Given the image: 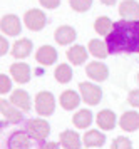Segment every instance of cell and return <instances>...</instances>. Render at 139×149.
I'll use <instances>...</instances> for the list:
<instances>
[{"instance_id":"obj_31","label":"cell","mask_w":139,"mask_h":149,"mask_svg":"<svg viewBox=\"0 0 139 149\" xmlns=\"http://www.w3.org/2000/svg\"><path fill=\"white\" fill-rule=\"evenodd\" d=\"M7 50H8V42H7L5 37H0V54L5 55Z\"/></svg>"},{"instance_id":"obj_14","label":"cell","mask_w":139,"mask_h":149,"mask_svg":"<svg viewBox=\"0 0 139 149\" xmlns=\"http://www.w3.org/2000/svg\"><path fill=\"white\" fill-rule=\"evenodd\" d=\"M54 37H55V42H57V44L67 45V44H71V42L75 40L77 34H75V30H74L71 25H60V27L55 30Z\"/></svg>"},{"instance_id":"obj_21","label":"cell","mask_w":139,"mask_h":149,"mask_svg":"<svg viewBox=\"0 0 139 149\" xmlns=\"http://www.w3.org/2000/svg\"><path fill=\"white\" fill-rule=\"evenodd\" d=\"M82 141L86 144V148H99V146H102L106 142V136L101 131H97V129H91V131H87L84 134Z\"/></svg>"},{"instance_id":"obj_9","label":"cell","mask_w":139,"mask_h":149,"mask_svg":"<svg viewBox=\"0 0 139 149\" xmlns=\"http://www.w3.org/2000/svg\"><path fill=\"white\" fill-rule=\"evenodd\" d=\"M0 112H2V116L7 119V122H10V124H19V122L24 119L22 111L17 109L13 104H7L3 99L0 101Z\"/></svg>"},{"instance_id":"obj_12","label":"cell","mask_w":139,"mask_h":149,"mask_svg":"<svg viewBox=\"0 0 139 149\" xmlns=\"http://www.w3.org/2000/svg\"><path fill=\"white\" fill-rule=\"evenodd\" d=\"M119 126H121V129H124L127 132L138 131L139 129V114L136 111H127V112H124L119 119Z\"/></svg>"},{"instance_id":"obj_20","label":"cell","mask_w":139,"mask_h":149,"mask_svg":"<svg viewBox=\"0 0 139 149\" xmlns=\"http://www.w3.org/2000/svg\"><path fill=\"white\" fill-rule=\"evenodd\" d=\"M67 59L71 64L74 65H80V64H84L87 61V50L86 47H82V45H72V47L67 50Z\"/></svg>"},{"instance_id":"obj_7","label":"cell","mask_w":139,"mask_h":149,"mask_svg":"<svg viewBox=\"0 0 139 149\" xmlns=\"http://www.w3.org/2000/svg\"><path fill=\"white\" fill-rule=\"evenodd\" d=\"M0 29H2V32L7 34V35H19L20 30H22L20 19L17 15H12V14L3 15L2 20H0Z\"/></svg>"},{"instance_id":"obj_5","label":"cell","mask_w":139,"mask_h":149,"mask_svg":"<svg viewBox=\"0 0 139 149\" xmlns=\"http://www.w3.org/2000/svg\"><path fill=\"white\" fill-rule=\"evenodd\" d=\"M24 24H25V27L30 29L32 32H39V30H42V29L45 27L47 17L42 10L32 8V10H29V12L24 15Z\"/></svg>"},{"instance_id":"obj_6","label":"cell","mask_w":139,"mask_h":149,"mask_svg":"<svg viewBox=\"0 0 139 149\" xmlns=\"http://www.w3.org/2000/svg\"><path fill=\"white\" fill-rule=\"evenodd\" d=\"M30 139L25 131H15L7 139V149H30Z\"/></svg>"},{"instance_id":"obj_23","label":"cell","mask_w":139,"mask_h":149,"mask_svg":"<svg viewBox=\"0 0 139 149\" xmlns=\"http://www.w3.org/2000/svg\"><path fill=\"white\" fill-rule=\"evenodd\" d=\"M72 122L75 127L79 129H87L91 124H92V112L89 109H80L77 111L72 117Z\"/></svg>"},{"instance_id":"obj_24","label":"cell","mask_w":139,"mask_h":149,"mask_svg":"<svg viewBox=\"0 0 139 149\" xmlns=\"http://www.w3.org/2000/svg\"><path fill=\"white\" fill-rule=\"evenodd\" d=\"M112 27H114V24L109 17H99L96 20V24H94V30L99 35H104V37H107L112 32Z\"/></svg>"},{"instance_id":"obj_26","label":"cell","mask_w":139,"mask_h":149,"mask_svg":"<svg viewBox=\"0 0 139 149\" xmlns=\"http://www.w3.org/2000/svg\"><path fill=\"white\" fill-rule=\"evenodd\" d=\"M69 3L75 12H87L92 5V0H69Z\"/></svg>"},{"instance_id":"obj_16","label":"cell","mask_w":139,"mask_h":149,"mask_svg":"<svg viewBox=\"0 0 139 149\" xmlns=\"http://www.w3.org/2000/svg\"><path fill=\"white\" fill-rule=\"evenodd\" d=\"M119 15L122 19H139V3L136 0H124L119 5Z\"/></svg>"},{"instance_id":"obj_13","label":"cell","mask_w":139,"mask_h":149,"mask_svg":"<svg viewBox=\"0 0 139 149\" xmlns=\"http://www.w3.org/2000/svg\"><path fill=\"white\" fill-rule=\"evenodd\" d=\"M10 104H13L17 109L20 111H29L30 109V95L27 91H22V89H17L13 91L12 95H10Z\"/></svg>"},{"instance_id":"obj_30","label":"cell","mask_w":139,"mask_h":149,"mask_svg":"<svg viewBox=\"0 0 139 149\" xmlns=\"http://www.w3.org/2000/svg\"><path fill=\"white\" fill-rule=\"evenodd\" d=\"M40 5L45 8H57L60 3V0H39Z\"/></svg>"},{"instance_id":"obj_34","label":"cell","mask_w":139,"mask_h":149,"mask_svg":"<svg viewBox=\"0 0 139 149\" xmlns=\"http://www.w3.org/2000/svg\"><path fill=\"white\" fill-rule=\"evenodd\" d=\"M138 81H139V74H138Z\"/></svg>"},{"instance_id":"obj_28","label":"cell","mask_w":139,"mask_h":149,"mask_svg":"<svg viewBox=\"0 0 139 149\" xmlns=\"http://www.w3.org/2000/svg\"><path fill=\"white\" fill-rule=\"evenodd\" d=\"M10 89H12V81L5 74H2L0 75V94H7Z\"/></svg>"},{"instance_id":"obj_19","label":"cell","mask_w":139,"mask_h":149,"mask_svg":"<svg viewBox=\"0 0 139 149\" xmlns=\"http://www.w3.org/2000/svg\"><path fill=\"white\" fill-rule=\"evenodd\" d=\"M30 52H32V42L29 39H20L12 47V55L15 59H25L30 55Z\"/></svg>"},{"instance_id":"obj_15","label":"cell","mask_w":139,"mask_h":149,"mask_svg":"<svg viewBox=\"0 0 139 149\" xmlns=\"http://www.w3.org/2000/svg\"><path fill=\"white\" fill-rule=\"evenodd\" d=\"M96 122H97V126H99L102 131H111V129L116 127L117 117H116V114H114L112 111L106 109V111H101L99 114H97Z\"/></svg>"},{"instance_id":"obj_32","label":"cell","mask_w":139,"mask_h":149,"mask_svg":"<svg viewBox=\"0 0 139 149\" xmlns=\"http://www.w3.org/2000/svg\"><path fill=\"white\" fill-rule=\"evenodd\" d=\"M39 149H59V144L57 142H44V144H40Z\"/></svg>"},{"instance_id":"obj_10","label":"cell","mask_w":139,"mask_h":149,"mask_svg":"<svg viewBox=\"0 0 139 149\" xmlns=\"http://www.w3.org/2000/svg\"><path fill=\"white\" fill-rule=\"evenodd\" d=\"M10 74H12L13 81L19 84H27L30 81V67L24 64V62H15L10 65Z\"/></svg>"},{"instance_id":"obj_18","label":"cell","mask_w":139,"mask_h":149,"mask_svg":"<svg viewBox=\"0 0 139 149\" xmlns=\"http://www.w3.org/2000/svg\"><path fill=\"white\" fill-rule=\"evenodd\" d=\"M79 102H80V95L75 91H72V89H67V91H64L60 94V106L66 109V111L75 109L79 106Z\"/></svg>"},{"instance_id":"obj_8","label":"cell","mask_w":139,"mask_h":149,"mask_svg":"<svg viewBox=\"0 0 139 149\" xmlns=\"http://www.w3.org/2000/svg\"><path fill=\"white\" fill-rule=\"evenodd\" d=\"M86 74H87V77H91V79L96 81V82H104L107 77H109V69H107L104 64L94 61V62H89V64H87Z\"/></svg>"},{"instance_id":"obj_29","label":"cell","mask_w":139,"mask_h":149,"mask_svg":"<svg viewBox=\"0 0 139 149\" xmlns=\"http://www.w3.org/2000/svg\"><path fill=\"white\" fill-rule=\"evenodd\" d=\"M127 101H129V104H131L133 107H138L139 109V89H134V91L129 92Z\"/></svg>"},{"instance_id":"obj_27","label":"cell","mask_w":139,"mask_h":149,"mask_svg":"<svg viewBox=\"0 0 139 149\" xmlns=\"http://www.w3.org/2000/svg\"><path fill=\"white\" fill-rule=\"evenodd\" d=\"M131 148H133L131 141H129L127 137H124V136L116 137L112 141V144H111V149H131Z\"/></svg>"},{"instance_id":"obj_1","label":"cell","mask_w":139,"mask_h":149,"mask_svg":"<svg viewBox=\"0 0 139 149\" xmlns=\"http://www.w3.org/2000/svg\"><path fill=\"white\" fill-rule=\"evenodd\" d=\"M109 54H139V19L114 22L112 32L106 37Z\"/></svg>"},{"instance_id":"obj_4","label":"cell","mask_w":139,"mask_h":149,"mask_svg":"<svg viewBox=\"0 0 139 149\" xmlns=\"http://www.w3.org/2000/svg\"><path fill=\"white\" fill-rule=\"evenodd\" d=\"M55 109V99L50 92L42 91L35 95V111L39 116H50Z\"/></svg>"},{"instance_id":"obj_17","label":"cell","mask_w":139,"mask_h":149,"mask_svg":"<svg viewBox=\"0 0 139 149\" xmlns=\"http://www.w3.org/2000/svg\"><path fill=\"white\" fill-rule=\"evenodd\" d=\"M60 146L64 149H80V137L77 132L67 129L60 132Z\"/></svg>"},{"instance_id":"obj_3","label":"cell","mask_w":139,"mask_h":149,"mask_svg":"<svg viewBox=\"0 0 139 149\" xmlns=\"http://www.w3.org/2000/svg\"><path fill=\"white\" fill-rule=\"evenodd\" d=\"M79 91L82 95V101L89 104V106H97L102 99V91L99 86H96L92 82H80Z\"/></svg>"},{"instance_id":"obj_11","label":"cell","mask_w":139,"mask_h":149,"mask_svg":"<svg viewBox=\"0 0 139 149\" xmlns=\"http://www.w3.org/2000/svg\"><path fill=\"white\" fill-rule=\"evenodd\" d=\"M35 61L42 65H52L57 61V50L52 45H42L35 54Z\"/></svg>"},{"instance_id":"obj_25","label":"cell","mask_w":139,"mask_h":149,"mask_svg":"<svg viewBox=\"0 0 139 149\" xmlns=\"http://www.w3.org/2000/svg\"><path fill=\"white\" fill-rule=\"evenodd\" d=\"M54 75H55L57 82H60V84H67V82H71V79H72V69H71L69 64H60V65H57Z\"/></svg>"},{"instance_id":"obj_22","label":"cell","mask_w":139,"mask_h":149,"mask_svg":"<svg viewBox=\"0 0 139 149\" xmlns=\"http://www.w3.org/2000/svg\"><path fill=\"white\" fill-rule=\"evenodd\" d=\"M89 52L96 59H106L109 54V47H107L106 40H99V39H92L89 42Z\"/></svg>"},{"instance_id":"obj_33","label":"cell","mask_w":139,"mask_h":149,"mask_svg":"<svg viewBox=\"0 0 139 149\" xmlns=\"http://www.w3.org/2000/svg\"><path fill=\"white\" fill-rule=\"evenodd\" d=\"M99 2H102L104 5H114L116 3V0H99Z\"/></svg>"},{"instance_id":"obj_2","label":"cell","mask_w":139,"mask_h":149,"mask_svg":"<svg viewBox=\"0 0 139 149\" xmlns=\"http://www.w3.org/2000/svg\"><path fill=\"white\" fill-rule=\"evenodd\" d=\"M25 132L35 141H44L50 134V126L44 119H29L25 122Z\"/></svg>"}]
</instances>
